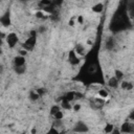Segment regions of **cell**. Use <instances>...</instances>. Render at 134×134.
<instances>
[{"label":"cell","instance_id":"6da1fadb","mask_svg":"<svg viewBox=\"0 0 134 134\" xmlns=\"http://www.w3.org/2000/svg\"><path fill=\"white\" fill-rule=\"evenodd\" d=\"M5 41H6V44L9 48H14L19 42V38L15 32H9V34L6 35Z\"/></svg>","mask_w":134,"mask_h":134},{"label":"cell","instance_id":"7a4b0ae2","mask_svg":"<svg viewBox=\"0 0 134 134\" xmlns=\"http://www.w3.org/2000/svg\"><path fill=\"white\" fill-rule=\"evenodd\" d=\"M36 41H37V37H32V36H28V38L24 41V43L22 44V47L25 48L26 50L30 51L34 49L35 45H36Z\"/></svg>","mask_w":134,"mask_h":134},{"label":"cell","instance_id":"3957f363","mask_svg":"<svg viewBox=\"0 0 134 134\" xmlns=\"http://www.w3.org/2000/svg\"><path fill=\"white\" fill-rule=\"evenodd\" d=\"M68 62L72 66H77L81 63V59L79 58V54L74 51V49L73 50H70L68 52Z\"/></svg>","mask_w":134,"mask_h":134},{"label":"cell","instance_id":"277c9868","mask_svg":"<svg viewBox=\"0 0 134 134\" xmlns=\"http://www.w3.org/2000/svg\"><path fill=\"white\" fill-rule=\"evenodd\" d=\"M106 98H103V97H95V98H93L92 100H91V103H90V105H91V108H93L94 110H98V109H102L104 106H105V104H106V100H105Z\"/></svg>","mask_w":134,"mask_h":134},{"label":"cell","instance_id":"5b68a950","mask_svg":"<svg viewBox=\"0 0 134 134\" xmlns=\"http://www.w3.org/2000/svg\"><path fill=\"white\" fill-rule=\"evenodd\" d=\"M72 132H80V133H84V132H89V128L88 126L82 121V120H79L74 124L73 126V129H72Z\"/></svg>","mask_w":134,"mask_h":134},{"label":"cell","instance_id":"8992f818","mask_svg":"<svg viewBox=\"0 0 134 134\" xmlns=\"http://www.w3.org/2000/svg\"><path fill=\"white\" fill-rule=\"evenodd\" d=\"M120 133H134V122L125 121L119 129Z\"/></svg>","mask_w":134,"mask_h":134},{"label":"cell","instance_id":"52a82bcc","mask_svg":"<svg viewBox=\"0 0 134 134\" xmlns=\"http://www.w3.org/2000/svg\"><path fill=\"white\" fill-rule=\"evenodd\" d=\"M115 45H116V43H115V40H114L113 37H107L106 38L105 43H104V46H105V49L106 50H109V51L113 50L114 47H115Z\"/></svg>","mask_w":134,"mask_h":134},{"label":"cell","instance_id":"ba28073f","mask_svg":"<svg viewBox=\"0 0 134 134\" xmlns=\"http://www.w3.org/2000/svg\"><path fill=\"white\" fill-rule=\"evenodd\" d=\"M0 22L2 24L3 27H8L10 25V15H9V12L6 10L0 18Z\"/></svg>","mask_w":134,"mask_h":134},{"label":"cell","instance_id":"9c48e42d","mask_svg":"<svg viewBox=\"0 0 134 134\" xmlns=\"http://www.w3.org/2000/svg\"><path fill=\"white\" fill-rule=\"evenodd\" d=\"M119 83H120V81L113 75V76L109 77V80L107 81V86L109 88H111V89H116L119 86Z\"/></svg>","mask_w":134,"mask_h":134},{"label":"cell","instance_id":"30bf717a","mask_svg":"<svg viewBox=\"0 0 134 134\" xmlns=\"http://www.w3.org/2000/svg\"><path fill=\"white\" fill-rule=\"evenodd\" d=\"M119 86H120L121 90H124V91H131V90L134 88V85H133L132 82H130V81H125V80L120 81Z\"/></svg>","mask_w":134,"mask_h":134},{"label":"cell","instance_id":"8fae6325","mask_svg":"<svg viewBox=\"0 0 134 134\" xmlns=\"http://www.w3.org/2000/svg\"><path fill=\"white\" fill-rule=\"evenodd\" d=\"M13 64H14V66H25V64H26L25 57H23L21 54L16 55L13 60Z\"/></svg>","mask_w":134,"mask_h":134},{"label":"cell","instance_id":"7c38bea8","mask_svg":"<svg viewBox=\"0 0 134 134\" xmlns=\"http://www.w3.org/2000/svg\"><path fill=\"white\" fill-rule=\"evenodd\" d=\"M74 51H75L79 55H84V54L86 53V48H85L84 44L77 43V44H75V46H74Z\"/></svg>","mask_w":134,"mask_h":134},{"label":"cell","instance_id":"4fadbf2b","mask_svg":"<svg viewBox=\"0 0 134 134\" xmlns=\"http://www.w3.org/2000/svg\"><path fill=\"white\" fill-rule=\"evenodd\" d=\"M91 9H92V12L95 13V14H100V13L104 10V4H103L102 2H98V3L94 4V5L91 7Z\"/></svg>","mask_w":134,"mask_h":134},{"label":"cell","instance_id":"5bb4252c","mask_svg":"<svg viewBox=\"0 0 134 134\" xmlns=\"http://www.w3.org/2000/svg\"><path fill=\"white\" fill-rule=\"evenodd\" d=\"M28 97H29V99H30L31 102H37V100H39V98H40L41 96H40V94L37 92V90H30L29 93H28Z\"/></svg>","mask_w":134,"mask_h":134},{"label":"cell","instance_id":"9a60e30c","mask_svg":"<svg viewBox=\"0 0 134 134\" xmlns=\"http://www.w3.org/2000/svg\"><path fill=\"white\" fill-rule=\"evenodd\" d=\"M13 69H14V71H15L16 74L22 75V74H24L25 71H26V66H14Z\"/></svg>","mask_w":134,"mask_h":134},{"label":"cell","instance_id":"2e32d148","mask_svg":"<svg viewBox=\"0 0 134 134\" xmlns=\"http://www.w3.org/2000/svg\"><path fill=\"white\" fill-rule=\"evenodd\" d=\"M97 95H98L99 97L107 98V97L109 96V92H108V90L105 89V88H99V89L97 90Z\"/></svg>","mask_w":134,"mask_h":134},{"label":"cell","instance_id":"e0dca14e","mask_svg":"<svg viewBox=\"0 0 134 134\" xmlns=\"http://www.w3.org/2000/svg\"><path fill=\"white\" fill-rule=\"evenodd\" d=\"M60 105H61L62 109H65V110H71V109H72V106H71L70 102H67V100H62V102L60 103Z\"/></svg>","mask_w":134,"mask_h":134},{"label":"cell","instance_id":"ac0fdd59","mask_svg":"<svg viewBox=\"0 0 134 134\" xmlns=\"http://www.w3.org/2000/svg\"><path fill=\"white\" fill-rule=\"evenodd\" d=\"M62 109V107H61V105H53V106H51V108H50V115H54L57 112H59L60 110Z\"/></svg>","mask_w":134,"mask_h":134},{"label":"cell","instance_id":"d6986e66","mask_svg":"<svg viewBox=\"0 0 134 134\" xmlns=\"http://www.w3.org/2000/svg\"><path fill=\"white\" fill-rule=\"evenodd\" d=\"M104 132L105 133H113L114 132V126L112 124H107L104 128Z\"/></svg>","mask_w":134,"mask_h":134},{"label":"cell","instance_id":"ffe728a7","mask_svg":"<svg viewBox=\"0 0 134 134\" xmlns=\"http://www.w3.org/2000/svg\"><path fill=\"white\" fill-rule=\"evenodd\" d=\"M114 76L117 77L119 81H122V79H124V72H122L121 70H119V69H115V71H114Z\"/></svg>","mask_w":134,"mask_h":134},{"label":"cell","instance_id":"44dd1931","mask_svg":"<svg viewBox=\"0 0 134 134\" xmlns=\"http://www.w3.org/2000/svg\"><path fill=\"white\" fill-rule=\"evenodd\" d=\"M36 90H37V92L40 94V96H41V97H42V96H44L45 94H47V89H46L45 87H40V88H37Z\"/></svg>","mask_w":134,"mask_h":134},{"label":"cell","instance_id":"7402d4cb","mask_svg":"<svg viewBox=\"0 0 134 134\" xmlns=\"http://www.w3.org/2000/svg\"><path fill=\"white\" fill-rule=\"evenodd\" d=\"M129 10L132 17H134V0H130L129 2Z\"/></svg>","mask_w":134,"mask_h":134},{"label":"cell","instance_id":"603a6c76","mask_svg":"<svg viewBox=\"0 0 134 134\" xmlns=\"http://www.w3.org/2000/svg\"><path fill=\"white\" fill-rule=\"evenodd\" d=\"M46 30H47V26L46 25H39V27L37 29L38 34H45Z\"/></svg>","mask_w":134,"mask_h":134},{"label":"cell","instance_id":"cb8c5ba5","mask_svg":"<svg viewBox=\"0 0 134 134\" xmlns=\"http://www.w3.org/2000/svg\"><path fill=\"white\" fill-rule=\"evenodd\" d=\"M35 16H36L38 19H45V17H46L43 10H38V12L35 14Z\"/></svg>","mask_w":134,"mask_h":134},{"label":"cell","instance_id":"d4e9b609","mask_svg":"<svg viewBox=\"0 0 134 134\" xmlns=\"http://www.w3.org/2000/svg\"><path fill=\"white\" fill-rule=\"evenodd\" d=\"M53 117H54V119H63V117H64V113H63V111L60 110L59 112H57V113L53 115Z\"/></svg>","mask_w":134,"mask_h":134},{"label":"cell","instance_id":"484cf974","mask_svg":"<svg viewBox=\"0 0 134 134\" xmlns=\"http://www.w3.org/2000/svg\"><path fill=\"white\" fill-rule=\"evenodd\" d=\"M27 52H28V50H26L25 48H21V49H19V54H21V55H23V57H26L27 55Z\"/></svg>","mask_w":134,"mask_h":134},{"label":"cell","instance_id":"4316f807","mask_svg":"<svg viewBox=\"0 0 134 134\" xmlns=\"http://www.w3.org/2000/svg\"><path fill=\"white\" fill-rule=\"evenodd\" d=\"M81 105L80 104H74L73 106H72V109H73V111H75V112H79L80 110H81Z\"/></svg>","mask_w":134,"mask_h":134},{"label":"cell","instance_id":"83f0119b","mask_svg":"<svg viewBox=\"0 0 134 134\" xmlns=\"http://www.w3.org/2000/svg\"><path fill=\"white\" fill-rule=\"evenodd\" d=\"M75 22H76V17H72V18L69 20V25H70V26H74V25H75Z\"/></svg>","mask_w":134,"mask_h":134},{"label":"cell","instance_id":"f1b7e54d","mask_svg":"<svg viewBox=\"0 0 134 134\" xmlns=\"http://www.w3.org/2000/svg\"><path fill=\"white\" fill-rule=\"evenodd\" d=\"M76 22L79 24H83L84 23V17L83 16H77L76 17Z\"/></svg>","mask_w":134,"mask_h":134},{"label":"cell","instance_id":"f546056e","mask_svg":"<svg viewBox=\"0 0 134 134\" xmlns=\"http://www.w3.org/2000/svg\"><path fill=\"white\" fill-rule=\"evenodd\" d=\"M128 118L131 120V121H134V109L130 112V114H129V116H128Z\"/></svg>","mask_w":134,"mask_h":134},{"label":"cell","instance_id":"4dcf8cb0","mask_svg":"<svg viewBox=\"0 0 134 134\" xmlns=\"http://www.w3.org/2000/svg\"><path fill=\"white\" fill-rule=\"evenodd\" d=\"M87 44H88V45H92V44H93V42H92L91 40H88V41H87Z\"/></svg>","mask_w":134,"mask_h":134}]
</instances>
